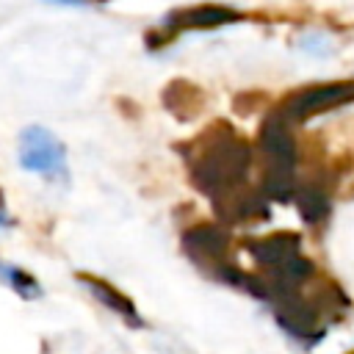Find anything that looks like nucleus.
<instances>
[{
	"label": "nucleus",
	"instance_id": "f257e3e1",
	"mask_svg": "<svg viewBox=\"0 0 354 354\" xmlns=\"http://www.w3.org/2000/svg\"><path fill=\"white\" fill-rule=\"evenodd\" d=\"M194 185L213 202L238 191L252 166V144L227 122H213L188 147H180Z\"/></svg>",
	"mask_w": 354,
	"mask_h": 354
},
{
	"label": "nucleus",
	"instance_id": "f03ea898",
	"mask_svg": "<svg viewBox=\"0 0 354 354\" xmlns=\"http://www.w3.org/2000/svg\"><path fill=\"white\" fill-rule=\"evenodd\" d=\"M354 102V80H337V83H318L307 86L301 91H293L282 100L277 113L290 124V122H307L310 116L326 113L332 108Z\"/></svg>",
	"mask_w": 354,
	"mask_h": 354
},
{
	"label": "nucleus",
	"instance_id": "7ed1b4c3",
	"mask_svg": "<svg viewBox=\"0 0 354 354\" xmlns=\"http://www.w3.org/2000/svg\"><path fill=\"white\" fill-rule=\"evenodd\" d=\"M19 163L28 171H39L47 180H66V149L44 127H28L19 136Z\"/></svg>",
	"mask_w": 354,
	"mask_h": 354
},
{
	"label": "nucleus",
	"instance_id": "20e7f679",
	"mask_svg": "<svg viewBox=\"0 0 354 354\" xmlns=\"http://www.w3.org/2000/svg\"><path fill=\"white\" fill-rule=\"evenodd\" d=\"M257 141H260V149H263V155L268 160V169H282V171H293L296 169V160H299L296 138L290 133V124L277 111H271L263 119Z\"/></svg>",
	"mask_w": 354,
	"mask_h": 354
},
{
	"label": "nucleus",
	"instance_id": "39448f33",
	"mask_svg": "<svg viewBox=\"0 0 354 354\" xmlns=\"http://www.w3.org/2000/svg\"><path fill=\"white\" fill-rule=\"evenodd\" d=\"M243 19L241 11L230 8V6H218V3H199V6H188V8H174L163 17V33L166 39L177 30H205V28H218V25H230Z\"/></svg>",
	"mask_w": 354,
	"mask_h": 354
},
{
	"label": "nucleus",
	"instance_id": "423d86ee",
	"mask_svg": "<svg viewBox=\"0 0 354 354\" xmlns=\"http://www.w3.org/2000/svg\"><path fill=\"white\" fill-rule=\"evenodd\" d=\"M185 243V252L199 263V266H207L213 268V274H218L224 266H230L227 260V249H230V238L221 227L216 224H199V227H191L183 238Z\"/></svg>",
	"mask_w": 354,
	"mask_h": 354
},
{
	"label": "nucleus",
	"instance_id": "0eeeda50",
	"mask_svg": "<svg viewBox=\"0 0 354 354\" xmlns=\"http://www.w3.org/2000/svg\"><path fill=\"white\" fill-rule=\"evenodd\" d=\"M299 246H301V238H299V235H293V232H277V235L252 241L249 252L254 254V260H257L260 266L277 268V266H282L288 257L299 254Z\"/></svg>",
	"mask_w": 354,
	"mask_h": 354
},
{
	"label": "nucleus",
	"instance_id": "6e6552de",
	"mask_svg": "<svg viewBox=\"0 0 354 354\" xmlns=\"http://www.w3.org/2000/svg\"><path fill=\"white\" fill-rule=\"evenodd\" d=\"M163 105L177 116V119H194L202 105H205V94L185 80H171L163 88Z\"/></svg>",
	"mask_w": 354,
	"mask_h": 354
},
{
	"label": "nucleus",
	"instance_id": "1a4fd4ad",
	"mask_svg": "<svg viewBox=\"0 0 354 354\" xmlns=\"http://www.w3.org/2000/svg\"><path fill=\"white\" fill-rule=\"evenodd\" d=\"M296 205H299V213L307 224H318L321 218H326L329 213V194L315 185V183H304V185H296Z\"/></svg>",
	"mask_w": 354,
	"mask_h": 354
},
{
	"label": "nucleus",
	"instance_id": "9d476101",
	"mask_svg": "<svg viewBox=\"0 0 354 354\" xmlns=\"http://www.w3.org/2000/svg\"><path fill=\"white\" fill-rule=\"evenodd\" d=\"M83 282L88 285V290L102 301V304H108L113 313H119V315H127L133 324H136V310H133V304L127 301V296H122L116 288H111L108 282H100V279H94V277H83Z\"/></svg>",
	"mask_w": 354,
	"mask_h": 354
},
{
	"label": "nucleus",
	"instance_id": "9b49d317",
	"mask_svg": "<svg viewBox=\"0 0 354 354\" xmlns=\"http://www.w3.org/2000/svg\"><path fill=\"white\" fill-rule=\"evenodd\" d=\"M0 271L6 274V279H8L19 293H25V296H36V293H39L36 279H33V277H28V274H22L19 268H14V266H0Z\"/></svg>",
	"mask_w": 354,
	"mask_h": 354
}]
</instances>
